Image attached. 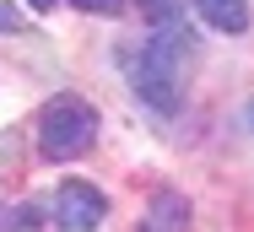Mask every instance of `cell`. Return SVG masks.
<instances>
[{
    "mask_svg": "<svg viewBox=\"0 0 254 232\" xmlns=\"http://www.w3.org/2000/svg\"><path fill=\"white\" fill-rule=\"evenodd\" d=\"M108 222V194L87 178H65L54 189V227L65 232H98Z\"/></svg>",
    "mask_w": 254,
    "mask_h": 232,
    "instance_id": "cell-3",
    "label": "cell"
},
{
    "mask_svg": "<svg viewBox=\"0 0 254 232\" xmlns=\"http://www.w3.org/2000/svg\"><path fill=\"white\" fill-rule=\"evenodd\" d=\"M22 27V16H16V5L11 0H0V33H16Z\"/></svg>",
    "mask_w": 254,
    "mask_h": 232,
    "instance_id": "cell-8",
    "label": "cell"
},
{
    "mask_svg": "<svg viewBox=\"0 0 254 232\" xmlns=\"http://www.w3.org/2000/svg\"><path fill=\"white\" fill-rule=\"evenodd\" d=\"M244 119H249V130H254V103H249V108H244Z\"/></svg>",
    "mask_w": 254,
    "mask_h": 232,
    "instance_id": "cell-10",
    "label": "cell"
},
{
    "mask_svg": "<svg viewBox=\"0 0 254 232\" xmlns=\"http://www.w3.org/2000/svg\"><path fill=\"white\" fill-rule=\"evenodd\" d=\"M98 108L76 92H60L38 108V157L44 162H76L98 140Z\"/></svg>",
    "mask_w": 254,
    "mask_h": 232,
    "instance_id": "cell-2",
    "label": "cell"
},
{
    "mask_svg": "<svg viewBox=\"0 0 254 232\" xmlns=\"http://www.w3.org/2000/svg\"><path fill=\"white\" fill-rule=\"evenodd\" d=\"M141 232H190V200L179 189H152L141 211Z\"/></svg>",
    "mask_w": 254,
    "mask_h": 232,
    "instance_id": "cell-4",
    "label": "cell"
},
{
    "mask_svg": "<svg viewBox=\"0 0 254 232\" xmlns=\"http://www.w3.org/2000/svg\"><path fill=\"white\" fill-rule=\"evenodd\" d=\"M190 44H195V33L184 22H162L141 44V54L130 59V92L141 97L146 108H157V114L179 108V70L190 59Z\"/></svg>",
    "mask_w": 254,
    "mask_h": 232,
    "instance_id": "cell-1",
    "label": "cell"
},
{
    "mask_svg": "<svg viewBox=\"0 0 254 232\" xmlns=\"http://www.w3.org/2000/svg\"><path fill=\"white\" fill-rule=\"evenodd\" d=\"M38 222V205H0V232H33Z\"/></svg>",
    "mask_w": 254,
    "mask_h": 232,
    "instance_id": "cell-6",
    "label": "cell"
},
{
    "mask_svg": "<svg viewBox=\"0 0 254 232\" xmlns=\"http://www.w3.org/2000/svg\"><path fill=\"white\" fill-rule=\"evenodd\" d=\"M81 11H98V16H119L125 11V0H76Z\"/></svg>",
    "mask_w": 254,
    "mask_h": 232,
    "instance_id": "cell-7",
    "label": "cell"
},
{
    "mask_svg": "<svg viewBox=\"0 0 254 232\" xmlns=\"http://www.w3.org/2000/svg\"><path fill=\"white\" fill-rule=\"evenodd\" d=\"M195 16L216 33H244L249 27V0H190Z\"/></svg>",
    "mask_w": 254,
    "mask_h": 232,
    "instance_id": "cell-5",
    "label": "cell"
},
{
    "mask_svg": "<svg viewBox=\"0 0 254 232\" xmlns=\"http://www.w3.org/2000/svg\"><path fill=\"white\" fill-rule=\"evenodd\" d=\"M27 5H33V11H54L60 0H27Z\"/></svg>",
    "mask_w": 254,
    "mask_h": 232,
    "instance_id": "cell-9",
    "label": "cell"
}]
</instances>
